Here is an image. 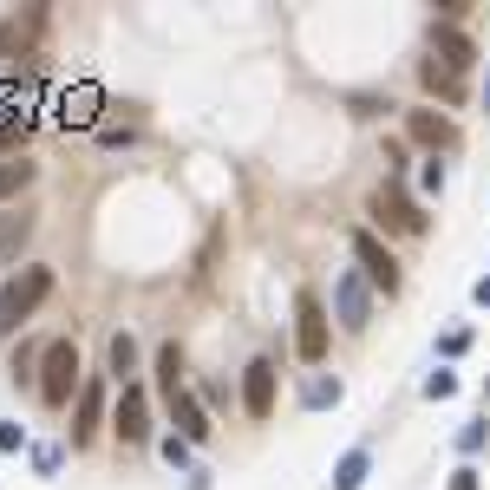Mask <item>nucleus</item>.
I'll return each mask as SVG.
<instances>
[{
  "instance_id": "nucleus-1",
  "label": "nucleus",
  "mask_w": 490,
  "mask_h": 490,
  "mask_svg": "<svg viewBox=\"0 0 490 490\" xmlns=\"http://www.w3.org/2000/svg\"><path fill=\"white\" fill-rule=\"evenodd\" d=\"M46 294H52V268H20L14 282H0V340H14Z\"/></svg>"
},
{
  "instance_id": "nucleus-2",
  "label": "nucleus",
  "mask_w": 490,
  "mask_h": 490,
  "mask_svg": "<svg viewBox=\"0 0 490 490\" xmlns=\"http://www.w3.org/2000/svg\"><path fill=\"white\" fill-rule=\"evenodd\" d=\"M327 340H334V334H327V301L314 288H301V294H294V353H301L308 366H320Z\"/></svg>"
},
{
  "instance_id": "nucleus-3",
  "label": "nucleus",
  "mask_w": 490,
  "mask_h": 490,
  "mask_svg": "<svg viewBox=\"0 0 490 490\" xmlns=\"http://www.w3.org/2000/svg\"><path fill=\"white\" fill-rule=\"evenodd\" d=\"M379 229H386V236H419V229H425V209L405 197L393 177L373 190V236H379Z\"/></svg>"
},
{
  "instance_id": "nucleus-4",
  "label": "nucleus",
  "mask_w": 490,
  "mask_h": 490,
  "mask_svg": "<svg viewBox=\"0 0 490 490\" xmlns=\"http://www.w3.org/2000/svg\"><path fill=\"white\" fill-rule=\"evenodd\" d=\"M79 386V340H52L40 353V399L46 405H66Z\"/></svg>"
},
{
  "instance_id": "nucleus-5",
  "label": "nucleus",
  "mask_w": 490,
  "mask_h": 490,
  "mask_svg": "<svg viewBox=\"0 0 490 490\" xmlns=\"http://www.w3.org/2000/svg\"><path fill=\"white\" fill-rule=\"evenodd\" d=\"M353 262H360V275H366L379 294H399V282H405V275H399V255H393L373 229H353Z\"/></svg>"
},
{
  "instance_id": "nucleus-6",
  "label": "nucleus",
  "mask_w": 490,
  "mask_h": 490,
  "mask_svg": "<svg viewBox=\"0 0 490 490\" xmlns=\"http://www.w3.org/2000/svg\"><path fill=\"white\" fill-rule=\"evenodd\" d=\"M40 33H46V7L7 14V20H0V60H26V52L40 46Z\"/></svg>"
},
{
  "instance_id": "nucleus-7",
  "label": "nucleus",
  "mask_w": 490,
  "mask_h": 490,
  "mask_svg": "<svg viewBox=\"0 0 490 490\" xmlns=\"http://www.w3.org/2000/svg\"><path fill=\"white\" fill-rule=\"evenodd\" d=\"M405 138L425 144L431 157H439V151H451V144H458V125H451L445 112H431V105H419V112H405Z\"/></svg>"
},
{
  "instance_id": "nucleus-8",
  "label": "nucleus",
  "mask_w": 490,
  "mask_h": 490,
  "mask_svg": "<svg viewBox=\"0 0 490 490\" xmlns=\"http://www.w3.org/2000/svg\"><path fill=\"white\" fill-rule=\"evenodd\" d=\"M112 431H118L125 445H144V439H151V399H144V386H125V393H118Z\"/></svg>"
},
{
  "instance_id": "nucleus-9",
  "label": "nucleus",
  "mask_w": 490,
  "mask_h": 490,
  "mask_svg": "<svg viewBox=\"0 0 490 490\" xmlns=\"http://www.w3.org/2000/svg\"><path fill=\"white\" fill-rule=\"evenodd\" d=\"M431 60H439V66H451V72H465V66H477V40L465 33V26L431 20Z\"/></svg>"
},
{
  "instance_id": "nucleus-10",
  "label": "nucleus",
  "mask_w": 490,
  "mask_h": 490,
  "mask_svg": "<svg viewBox=\"0 0 490 490\" xmlns=\"http://www.w3.org/2000/svg\"><path fill=\"white\" fill-rule=\"evenodd\" d=\"M334 308H340V327H347V334H366V320H373L366 275H340V288H334Z\"/></svg>"
},
{
  "instance_id": "nucleus-11",
  "label": "nucleus",
  "mask_w": 490,
  "mask_h": 490,
  "mask_svg": "<svg viewBox=\"0 0 490 490\" xmlns=\"http://www.w3.org/2000/svg\"><path fill=\"white\" fill-rule=\"evenodd\" d=\"M242 412L249 419L275 412V360H249V373H242Z\"/></svg>"
},
{
  "instance_id": "nucleus-12",
  "label": "nucleus",
  "mask_w": 490,
  "mask_h": 490,
  "mask_svg": "<svg viewBox=\"0 0 490 490\" xmlns=\"http://www.w3.org/2000/svg\"><path fill=\"white\" fill-rule=\"evenodd\" d=\"M98 105H105V92L92 86V79H79V86H66V92H60V125L92 131V125H98Z\"/></svg>"
},
{
  "instance_id": "nucleus-13",
  "label": "nucleus",
  "mask_w": 490,
  "mask_h": 490,
  "mask_svg": "<svg viewBox=\"0 0 490 490\" xmlns=\"http://www.w3.org/2000/svg\"><path fill=\"white\" fill-rule=\"evenodd\" d=\"M171 425H177V439H183V445H203V439H209V412H203V399L190 393V386L171 399Z\"/></svg>"
},
{
  "instance_id": "nucleus-14",
  "label": "nucleus",
  "mask_w": 490,
  "mask_h": 490,
  "mask_svg": "<svg viewBox=\"0 0 490 490\" xmlns=\"http://www.w3.org/2000/svg\"><path fill=\"white\" fill-rule=\"evenodd\" d=\"M98 425H105V386H98V379H86V386H79V419H72V445H92V439H98Z\"/></svg>"
},
{
  "instance_id": "nucleus-15",
  "label": "nucleus",
  "mask_w": 490,
  "mask_h": 490,
  "mask_svg": "<svg viewBox=\"0 0 490 490\" xmlns=\"http://www.w3.org/2000/svg\"><path fill=\"white\" fill-rule=\"evenodd\" d=\"M26 242H33V216H26V209H0V268L20 262Z\"/></svg>"
},
{
  "instance_id": "nucleus-16",
  "label": "nucleus",
  "mask_w": 490,
  "mask_h": 490,
  "mask_svg": "<svg viewBox=\"0 0 490 490\" xmlns=\"http://www.w3.org/2000/svg\"><path fill=\"white\" fill-rule=\"evenodd\" d=\"M419 79H425V92H431V98H445V105L465 98V72H451V66H439V60H425Z\"/></svg>"
},
{
  "instance_id": "nucleus-17",
  "label": "nucleus",
  "mask_w": 490,
  "mask_h": 490,
  "mask_svg": "<svg viewBox=\"0 0 490 490\" xmlns=\"http://www.w3.org/2000/svg\"><path fill=\"white\" fill-rule=\"evenodd\" d=\"M157 393H163V405L183 393V353H177V340L157 347Z\"/></svg>"
},
{
  "instance_id": "nucleus-18",
  "label": "nucleus",
  "mask_w": 490,
  "mask_h": 490,
  "mask_svg": "<svg viewBox=\"0 0 490 490\" xmlns=\"http://www.w3.org/2000/svg\"><path fill=\"white\" fill-rule=\"evenodd\" d=\"M33 177H40V163H26V157H7V163H0V203H7V197H20V190L33 183Z\"/></svg>"
},
{
  "instance_id": "nucleus-19",
  "label": "nucleus",
  "mask_w": 490,
  "mask_h": 490,
  "mask_svg": "<svg viewBox=\"0 0 490 490\" xmlns=\"http://www.w3.org/2000/svg\"><path fill=\"white\" fill-rule=\"evenodd\" d=\"M366 465H373L366 451H347L340 465H334V490H360V484H366Z\"/></svg>"
},
{
  "instance_id": "nucleus-20",
  "label": "nucleus",
  "mask_w": 490,
  "mask_h": 490,
  "mask_svg": "<svg viewBox=\"0 0 490 490\" xmlns=\"http://www.w3.org/2000/svg\"><path fill=\"white\" fill-rule=\"evenodd\" d=\"M112 373L125 379V386H131V373H138V340L131 334H112Z\"/></svg>"
},
{
  "instance_id": "nucleus-21",
  "label": "nucleus",
  "mask_w": 490,
  "mask_h": 490,
  "mask_svg": "<svg viewBox=\"0 0 490 490\" xmlns=\"http://www.w3.org/2000/svg\"><path fill=\"white\" fill-rule=\"evenodd\" d=\"M26 131H33V112H7V118H0V151L26 144Z\"/></svg>"
},
{
  "instance_id": "nucleus-22",
  "label": "nucleus",
  "mask_w": 490,
  "mask_h": 490,
  "mask_svg": "<svg viewBox=\"0 0 490 490\" xmlns=\"http://www.w3.org/2000/svg\"><path fill=\"white\" fill-rule=\"evenodd\" d=\"M301 399H308V405H334V399H340V379H308Z\"/></svg>"
},
{
  "instance_id": "nucleus-23",
  "label": "nucleus",
  "mask_w": 490,
  "mask_h": 490,
  "mask_svg": "<svg viewBox=\"0 0 490 490\" xmlns=\"http://www.w3.org/2000/svg\"><path fill=\"white\" fill-rule=\"evenodd\" d=\"M484 445H490V425L484 419H471L465 431H458V451H484Z\"/></svg>"
},
{
  "instance_id": "nucleus-24",
  "label": "nucleus",
  "mask_w": 490,
  "mask_h": 490,
  "mask_svg": "<svg viewBox=\"0 0 490 490\" xmlns=\"http://www.w3.org/2000/svg\"><path fill=\"white\" fill-rule=\"evenodd\" d=\"M379 112H393L379 92H353V118H379Z\"/></svg>"
},
{
  "instance_id": "nucleus-25",
  "label": "nucleus",
  "mask_w": 490,
  "mask_h": 490,
  "mask_svg": "<svg viewBox=\"0 0 490 490\" xmlns=\"http://www.w3.org/2000/svg\"><path fill=\"white\" fill-rule=\"evenodd\" d=\"M425 393H431V399H451V393H458V373H445V366H439V373L425 379Z\"/></svg>"
},
{
  "instance_id": "nucleus-26",
  "label": "nucleus",
  "mask_w": 490,
  "mask_h": 490,
  "mask_svg": "<svg viewBox=\"0 0 490 490\" xmlns=\"http://www.w3.org/2000/svg\"><path fill=\"white\" fill-rule=\"evenodd\" d=\"M157 451H163V465H177V471H183V465H190V445H183V439H177V431H171V439H163V445H157Z\"/></svg>"
},
{
  "instance_id": "nucleus-27",
  "label": "nucleus",
  "mask_w": 490,
  "mask_h": 490,
  "mask_svg": "<svg viewBox=\"0 0 490 490\" xmlns=\"http://www.w3.org/2000/svg\"><path fill=\"white\" fill-rule=\"evenodd\" d=\"M471 347V334H465V327H451V334L439 340V353H445V360H458V353H465Z\"/></svg>"
},
{
  "instance_id": "nucleus-28",
  "label": "nucleus",
  "mask_w": 490,
  "mask_h": 490,
  "mask_svg": "<svg viewBox=\"0 0 490 490\" xmlns=\"http://www.w3.org/2000/svg\"><path fill=\"white\" fill-rule=\"evenodd\" d=\"M20 445H26V431L14 419H0V451H20Z\"/></svg>"
},
{
  "instance_id": "nucleus-29",
  "label": "nucleus",
  "mask_w": 490,
  "mask_h": 490,
  "mask_svg": "<svg viewBox=\"0 0 490 490\" xmlns=\"http://www.w3.org/2000/svg\"><path fill=\"white\" fill-rule=\"evenodd\" d=\"M419 183L431 190V197H439V190H445V163H439V157H431V163H425V177H419Z\"/></svg>"
},
{
  "instance_id": "nucleus-30",
  "label": "nucleus",
  "mask_w": 490,
  "mask_h": 490,
  "mask_svg": "<svg viewBox=\"0 0 490 490\" xmlns=\"http://www.w3.org/2000/svg\"><path fill=\"white\" fill-rule=\"evenodd\" d=\"M451 490H477V471H471V465H458V471H451Z\"/></svg>"
},
{
  "instance_id": "nucleus-31",
  "label": "nucleus",
  "mask_w": 490,
  "mask_h": 490,
  "mask_svg": "<svg viewBox=\"0 0 490 490\" xmlns=\"http://www.w3.org/2000/svg\"><path fill=\"white\" fill-rule=\"evenodd\" d=\"M471 294H477V301H484V308H490V275H484V282H477V288H471Z\"/></svg>"
},
{
  "instance_id": "nucleus-32",
  "label": "nucleus",
  "mask_w": 490,
  "mask_h": 490,
  "mask_svg": "<svg viewBox=\"0 0 490 490\" xmlns=\"http://www.w3.org/2000/svg\"><path fill=\"white\" fill-rule=\"evenodd\" d=\"M484 105H490V79H484Z\"/></svg>"
},
{
  "instance_id": "nucleus-33",
  "label": "nucleus",
  "mask_w": 490,
  "mask_h": 490,
  "mask_svg": "<svg viewBox=\"0 0 490 490\" xmlns=\"http://www.w3.org/2000/svg\"><path fill=\"white\" fill-rule=\"evenodd\" d=\"M484 399H490V386H484Z\"/></svg>"
}]
</instances>
